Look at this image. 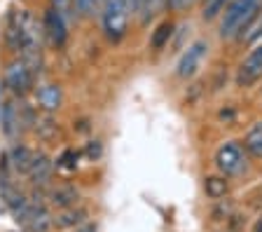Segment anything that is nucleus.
<instances>
[{
	"label": "nucleus",
	"mask_w": 262,
	"mask_h": 232,
	"mask_svg": "<svg viewBox=\"0 0 262 232\" xmlns=\"http://www.w3.org/2000/svg\"><path fill=\"white\" fill-rule=\"evenodd\" d=\"M260 10H262V0H232L220 14L218 35L223 40H236L244 33V28L255 19V14Z\"/></svg>",
	"instance_id": "f257e3e1"
},
{
	"label": "nucleus",
	"mask_w": 262,
	"mask_h": 232,
	"mask_svg": "<svg viewBox=\"0 0 262 232\" xmlns=\"http://www.w3.org/2000/svg\"><path fill=\"white\" fill-rule=\"evenodd\" d=\"M248 160L251 155L246 153L244 143L241 141H225L215 148L213 153V164H215V172H220L227 178H239L248 172Z\"/></svg>",
	"instance_id": "f03ea898"
},
{
	"label": "nucleus",
	"mask_w": 262,
	"mask_h": 232,
	"mask_svg": "<svg viewBox=\"0 0 262 232\" xmlns=\"http://www.w3.org/2000/svg\"><path fill=\"white\" fill-rule=\"evenodd\" d=\"M131 0H105L103 12H101V26H103V35L110 43H120L124 40L126 31H129L131 22Z\"/></svg>",
	"instance_id": "7ed1b4c3"
},
{
	"label": "nucleus",
	"mask_w": 262,
	"mask_h": 232,
	"mask_svg": "<svg viewBox=\"0 0 262 232\" xmlns=\"http://www.w3.org/2000/svg\"><path fill=\"white\" fill-rule=\"evenodd\" d=\"M40 80L33 75V71L24 64V59L19 56H10L5 64V71H3V85L7 87L14 99H26L28 94H33V89Z\"/></svg>",
	"instance_id": "20e7f679"
},
{
	"label": "nucleus",
	"mask_w": 262,
	"mask_h": 232,
	"mask_svg": "<svg viewBox=\"0 0 262 232\" xmlns=\"http://www.w3.org/2000/svg\"><path fill=\"white\" fill-rule=\"evenodd\" d=\"M206 56H208V43L194 40V43L187 45L185 52L180 54L178 64H176V75H178L180 80H192L196 73L202 71Z\"/></svg>",
	"instance_id": "39448f33"
},
{
	"label": "nucleus",
	"mask_w": 262,
	"mask_h": 232,
	"mask_svg": "<svg viewBox=\"0 0 262 232\" xmlns=\"http://www.w3.org/2000/svg\"><path fill=\"white\" fill-rule=\"evenodd\" d=\"M260 77H262V43H255L253 50L241 59L234 75V82L236 87L246 89V87H253Z\"/></svg>",
	"instance_id": "423d86ee"
},
{
	"label": "nucleus",
	"mask_w": 262,
	"mask_h": 232,
	"mask_svg": "<svg viewBox=\"0 0 262 232\" xmlns=\"http://www.w3.org/2000/svg\"><path fill=\"white\" fill-rule=\"evenodd\" d=\"M68 28L71 24L61 17L54 7H45L42 12V31H45V40H47L54 50H61L68 43Z\"/></svg>",
	"instance_id": "0eeeda50"
},
{
	"label": "nucleus",
	"mask_w": 262,
	"mask_h": 232,
	"mask_svg": "<svg viewBox=\"0 0 262 232\" xmlns=\"http://www.w3.org/2000/svg\"><path fill=\"white\" fill-rule=\"evenodd\" d=\"M47 204L49 209H68V206L82 204V193L73 183H56L47 185Z\"/></svg>",
	"instance_id": "6e6552de"
},
{
	"label": "nucleus",
	"mask_w": 262,
	"mask_h": 232,
	"mask_svg": "<svg viewBox=\"0 0 262 232\" xmlns=\"http://www.w3.org/2000/svg\"><path fill=\"white\" fill-rule=\"evenodd\" d=\"M54 172H56V162L49 157L47 153H42V150H35V155H33V162L31 166H28V181H31V185H49V183L54 181Z\"/></svg>",
	"instance_id": "1a4fd4ad"
},
{
	"label": "nucleus",
	"mask_w": 262,
	"mask_h": 232,
	"mask_svg": "<svg viewBox=\"0 0 262 232\" xmlns=\"http://www.w3.org/2000/svg\"><path fill=\"white\" fill-rule=\"evenodd\" d=\"M0 129H3V134H5L7 138H12V141H16L21 134H26L24 132V124H21V113H19V99H14V96L3 103V111H0Z\"/></svg>",
	"instance_id": "9d476101"
},
{
	"label": "nucleus",
	"mask_w": 262,
	"mask_h": 232,
	"mask_svg": "<svg viewBox=\"0 0 262 232\" xmlns=\"http://www.w3.org/2000/svg\"><path fill=\"white\" fill-rule=\"evenodd\" d=\"M33 94H35V103H38V108L45 111V113L59 111L61 101H63V92H61V87L54 85V82H38L35 89H33Z\"/></svg>",
	"instance_id": "9b49d317"
},
{
	"label": "nucleus",
	"mask_w": 262,
	"mask_h": 232,
	"mask_svg": "<svg viewBox=\"0 0 262 232\" xmlns=\"http://www.w3.org/2000/svg\"><path fill=\"white\" fill-rule=\"evenodd\" d=\"M31 132L38 136V141H42V143H52V141H56V138H59L61 127H59V120L54 117V113L40 111L38 117H35V122H33Z\"/></svg>",
	"instance_id": "f8f14e48"
},
{
	"label": "nucleus",
	"mask_w": 262,
	"mask_h": 232,
	"mask_svg": "<svg viewBox=\"0 0 262 232\" xmlns=\"http://www.w3.org/2000/svg\"><path fill=\"white\" fill-rule=\"evenodd\" d=\"M84 221H89V209L82 204L54 211V227L56 230H73V227H77Z\"/></svg>",
	"instance_id": "ddd939ff"
},
{
	"label": "nucleus",
	"mask_w": 262,
	"mask_h": 232,
	"mask_svg": "<svg viewBox=\"0 0 262 232\" xmlns=\"http://www.w3.org/2000/svg\"><path fill=\"white\" fill-rule=\"evenodd\" d=\"M3 45L10 52V56H19V52H21V35H19L16 10H7L5 14V22H3Z\"/></svg>",
	"instance_id": "4468645a"
},
{
	"label": "nucleus",
	"mask_w": 262,
	"mask_h": 232,
	"mask_svg": "<svg viewBox=\"0 0 262 232\" xmlns=\"http://www.w3.org/2000/svg\"><path fill=\"white\" fill-rule=\"evenodd\" d=\"M202 188H204V195H206L211 202H218V199L229 197V190H232V178L223 176L220 172L208 174V176H204Z\"/></svg>",
	"instance_id": "2eb2a0df"
},
{
	"label": "nucleus",
	"mask_w": 262,
	"mask_h": 232,
	"mask_svg": "<svg viewBox=\"0 0 262 232\" xmlns=\"http://www.w3.org/2000/svg\"><path fill=\"white\" fill-rule=\"evenodd\" d=\"M5 155H7V160H10L12 169H14V174H26L28 166H31V162H33V155H35V150L16 141V143L12 145V148L7 150Z\"/></svg>",
	"instance_id": "dca6fc26"
},
{
	"label": "nucleus",
	"mask_w": 262,
	"mask_h": 232,
	"mask_svg": "<svg viewBox=\"0 0 262 232\" xmlns=\"http://www.w3.org/2000/svg\"><path fill=\"white\" fill-rule=\"evenodd\" d=\"M244 148L253 160H262V120H257L244 136Z\"/></svg>",
	"instance_id": "f3484780"
},
{
	"label": "nucleus",
	"mask_w": 262,
	"mask_h": 232,
	"mask_svg": "<svg viewBox=\"0 0 262 232\" xmlns=\"http://www.w3.org/2000/svg\"><path fill=\"white\" fill-rule=\"evenodd\" d=\"M173 24L171 22H164V24H159L157 28L152 31V35H150V47H152L155 52H159V50H164L166 45L171 43V35H173Z\"/></svg>",
	"instance_id": "a211bd4d"
},
{
	"label": "nucleus",
	"mask_w": 262,
	"mask_h": 232,
	"mask_svg": "<svg viewBox=\"0 0 262 232\" xmlns=\"http://www.w3.org/2000/svg\"><path fill=\"white\" fill-rule=\"evenodd\" d=\"M236 40H239V43H253V45L262 43V10L257 12L255 19L244 28V33H241Z\"/></svg>",
	"instance_id": "6ab92c4d"
},
{
	"label": "nucleus",
	"mask_w": 262,
	"mask_h": 232,
	"mask_svg": "<svg viewBox=\"0 0 262 232\" xmlns=\"http://www.w3.org/2000/svg\"><path fill=\"white\" fill-rule=\"evenodd\" d=\"M229 3H232V0H204L202 19H204V22H213V19H218Z\"/></svg>",
	"instance_id": "aec40b11"
},
{
	"label": "nucleus",
	"mask_w": 262,
	"mask_h": 232,
	"mask_svg": "<svg viewBox=\"0 0 262 232\" xmlns=\"http://www.w3.org/2000/svg\"><path fill=\"white\" fill-rule=\"evenodd\" d=\"M49 7H54V10L59 12L61 17H63L66 22L71 24V26L77 22V14H75V3H73V0H49Z\"/></svg>",
	"instance_id": "412c9836"
},
{
	"label": "nucleus",
	"mask_w": 262,
	"mask_h": 232,
	"mask_svg": "<svg viewBox=\"0 0 262 232\" xmlns=\"http://www.w3.org/2000/svg\"><path fill=\"white\" fill-rule=\"evenodd\" d=\"M169 5V0H150L145 7V12H143V17L138 19L141 22V26H145V24H150V19H155L159 14V12L164 10V7Z\"/></svg>",
	"instance_id": "4be33fe9"
},
{
	"label": "nucleus",
	"mask_w": 262,
	"mask_h": 232,
	"mask_svg": "<svg viewBox=\"0 0 262 232\" xmlns=\"http://www.w3.org/2000/svg\"><path fill=\"white\" fill-rule=\"evenodd\" d=\"M54 162H56V169L73 172V169H77V153H75V150H63V153H61Z\"/></svg>",
	"instance_id": "5701e85b"
},
{
	"label": "nucleus",
	"mask_w": 262,
	"mask_h": 232,
	"mask_svg": "<svg viewBox=\"0 0 262 232\" xmlns=\"http://www.w3.org/2000/svg\"><path fill=\"white\" fill-rule=\"evenodd\" d=\"M73 3H75V14H77V19H94L92 0H73Z\"/></svg>",
	"instance_id": "b1692460"
},
{
	"label": "nucleus",
	"mask_w": 262,
	"mask_h": 232,
	"mask_svg": "<svg viewBox=\"0 0 262 232\" xmlns=\"http://www.w3.org/2000/svg\"><path fill=\"white\" fill-rule=\"evenodd\" d=\"M147 3H150V0H131V14L136 19H141L145 7H147Z\"/></svg>",
	"instance_id": "393cba45"
},
{
	"label": "nucleus",
	"mask_w": 262,
	"mask_h": 232,
	"mask_svg": "<svg viewBox=\"0 0 262 232\" xmlns=\"http://www.w3.org/2000/svg\"><path fill=\"white\" fill-rule=\"evenodd\" d=\"M194 3L196 0H169V7L176 12H185V10H190Z\"/></svg>",
	"instance_id": "a878e982"
},
{
	"label": "nucleus",
	"mask_w": 262,
	"mask_h": 232,
	"mask_svg": "<svg viewBox=\"0 0 262 232\" xmlns=\"http://www.w3.org/2000/svg\"><path fill=\"white\" fill-rule=\"evenodd\" d=\"M101 153H103L101 143H98V141H89V145H87V155H89V160H98V157H101Z\"/></svg>",
	"instance_id": "bb28decb"
},
{
	"label": "nucleus",
	"mask_w": 262,
	"mask_h": 232,
	"mask_svg": "<svg viewBox=\"0 0 262 232\" xmlns=\"http://www.w3.org/2000/svg\"><path fill=\"white\" fill-rule=\"evenodd\" d=\"M71 232H98V227H96V223H92V221H84V223H80L77 227H73Z\"/></svg>",
	"instance_id": "cd10ccee"
},
{
	"label": "nucleus",
	"mask_w": 262,
	"mask_h": 232,
	"mask_svg": "<svg viewBox=\"0 0 262 232\" xmlns=\"http://www.w3.org/2000/svg\"><path fill=\"white\" fill-rule=\"evenodd\" d=\"M103 5H105V0H92L94 17H101V12H103Z\"/></svg>",
	"instance_id": "c85d7f7f"
},
{
	"label": "nucleus",
	"mask_w": 262,
	"mask_h": 232,
	"mask_svg": "<svg viewBox=\"0 0 262 232\" xmlns=\"http://www.w3.org/2000/svg\"><path fill=\"white\" fill-rule=\"evenodd\" d=\"M251 232H262V214L255 218V223L251 225Z\"/></svg>",
	"instance_id": "c756f323"
}]
</instances>
